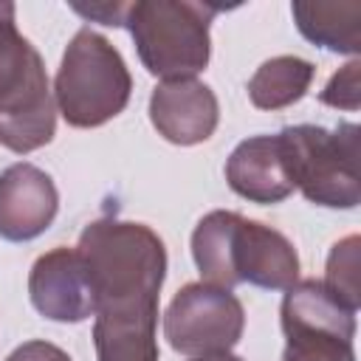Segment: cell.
Listing matches in <instances>:
<instances>
[{
	"label": "cell",
	"mask_w": 361,
	"mask_h": 361,
	"mask_svg": "<svg viewBox=\"0 0 361 361\" xmlns=\"http://www.w3.org/2000/svg\"><path fill=\"white\" fill-rule=\"evenodd\" d=\"M322 285L353 313L358 310L361 288H358V237L355 234L333 245L330 259H327V276Z\"/></svg>",
	"instance_id": "9a60e30c"
},
{
	"label": "cell",
	"mask_w": 361,
	"mask_h": 361,
	"mask_svg": "<svg viewBox=\"0 0 361 361\" xmlns=\"http://www.w3.org/2000/svg\"><path fill=\"white\" fill-rule=\"evenodd\" d=\"M130 90L133 79L121 54L102 34L90 28L76 31L54 90L65 121L73 127H99L124 110Z\"/></svg>",
	"instance_id": "5b68a950"
},
{
	"label": "cell",
	"mask_w": 361,
	"mask_h": 361,
	"mask_svg": "<svg viewBox=\"0 0 361 361\" xmlns=\"http://www.w3.org/2000/svg\"><path fill=\"white\" fill-rule=\"evenodd\" d=\"M6 361H71V358H68V353H62L59 347H54L48 341H25Z\"/></svg>",
	"instance_id": "e0dca14e"
},
{
	"label": "cell",
	"mask_w": 361,
	"mask_h": 361,
	"mask_svg": "<svg viewBox=\"0 0 361 361\" xmlns=\"http://www.w3.org/2000/svg\"><path fill=\"white\" fill-rule=\"evenodd\" d=\"M195 361H243V358H237V355H209V358H195Z\"/></svg>",
	"instance_id": "d6986e66"
},
{
	"label": "cell",
	"mask_w": 361,
	"mask_h": 361,
	"mask_svg": "<svg viewBox=\"0 0 361 361\" xmlns=\"http://www.w3.org/2000/svg\"><path fill=\"white\" fill-rule=\"evenodd\" d=\"M149 118L166 141L200 144L217 127V99L197 79L161 82L149 99Z\"/></svg>",
	"instance_id": "8fae6325"
},
{
	"label": "cell",
	"mask_w": 361,
	"mask_h": 361,
	"mask_svg": "<svg viewBox=\"0 0 361 361\" xmlns=\"http://www.w3.org/2000/svg\"><path fill=\"white\" fill-rule=\"evenodd\" d=\"M73 8L90 20H102L104 25H121L124 23V8L127 3H96V6H82L73 3Z\"/></svg>",
	"instance_id": "ac0fdd59"
},
{
	"label": "cell",
	"mask_w": 361,
	"mask_h": 361,
	"mask_svg": "<svg viewBox=\"0 0 361 361\" xmlns=\"http://www.w3.org/2000/svg\"><path fill=\"white\" fill-rule=\"evenodd\" d=\"M34 307L54 322H82L93 313V288L79 248H54L42 254L28 276Z\"/></svg>",
	"instance_id": "9c48e42d"
},
{
	"label": "cell",
	"mask_w": 361,
	"mask_h": 361,
	"mask_svg": "<svg viewBox=\"0 0 361 361\" xmlns=\"http://www.w3.org/2000/svg\"><path fill=\"white\" fill-rule=\"evenodd\" d=\"M245 313L240 299L209 282H192L180 288L166 307L164 336L172 350L183 355H226L243 336Z\"/></svg>",
	"instance_id": "ba28073f"
},
{
	"label": "cell",
	"mask_w": 361,
	"mask_h": 361,
	"mask_svg": "<svg viewBox=\"0 0 361 361\" xmlns=\"http://www.w3.org/2000/svg\"><path fill=\"white\" fill-rule=\"evenodd\" d=\"M56 110L39 54L14 25V6L0 3V144L31 152L54 138Z\"/></svg>",
	"instance_id": "3957f363"
},
{
	"label": "cell",
	"mask_w": 361,
	"mask_h": 361,
	"mask_svg": "<svg viewBox=\"0 0 361 361\" xmlns=\"http://www.w3.org/2000/svg\"><path fill=\"white\" fill-rule=\"evenodd\" d=\"M313 79V65L299 56H274L248 82V96L259 110H279L305 96Z\"/></svg>",
	"instance_id": "5bb4252c"
},
{
	"label": "cell",
	"mask_w": 361,
	"mask_h": 361,
	"mask_svg": "<svg viewBox=\"0 0 361 361\" xmlns=\"http://www.w3.org/2000/svg\"><path fill=\"white\" fill-rule=\"evenodd\" d=\"M56 186L34 164H14L0 175V237L25 243L56 217Z\"/></svg>",
	"instance_id": "30bf717a"
},
{
	"label": "cell",
	"mask_w": 361,
	"mask_h": 361,
	"mask_svg": "<svg viewBox=\"0 0 361 361\" xmlns=\"http://www.w3.org/2000/svg\"><path fill=\"white\" fill-rule=\"evenodd\" d=\"M192 254L203 282L226 290L240 282L288 290L299 276L293 245L279 231L234 212L206 214L192 234Z\"/></svg>",
	"instance_id": "7a4b0ae2"
},
{
	"label": "cell",
	"mask_w": 361,
	"mask_h": 361,
	"mask_svg": "<svg viewBox=\"0 0 361 361\" xmlns=\"http://www.w3.org/2000/svg\"><path fill=\"white\" fill-rule=\"evenodd\" d=\"M228 186L254 203H276L293 192L279 135H254L228 155Z\"/></svg>",
	"instance_id": "7c38bea8"
},
{
	"label": "cell",
	"mask_w": 361,
	"mask_h": 361,
	"mask_svg": "<svg viewBox=\"0 0 361 361\" xmlns=\"http://www.w3.org/2000/svg\"><path fill=\"white\" fill-rule=\"evenodd\" d=\"M220 6L135 0L124 8V23L135 39L144 68L164 82L192 79L209 62V23Z\"/></svg>",
	"instance_id": "277c9868"
},
{
	"label": "cell",
	"mask_w": 361,
	"mask_h": 361,
	"mask_svg": "<svg viewBox=\"0 0 361 361\" xmlns=\"http://www.w3.org/2000/svg\"><path fill=\"white\" fill-rule=\"evenodd\" d=\"M288 175L310 203L353 209L361 200L358 172V127L338 124L336 130L299 124L279 133Z\"/></svg>",
	"instance_id": "8992f818"
},
{
	"label": "cell",
	"mask_w": 361,
	"mask_h": 361,
	"mask_svg": "<svg viewBox=\"0 0 361 361\" xmlns=\"http://www.w3.org/2000/svg\"><path fill=\"white\" fill-rule=\"evenodd\" d=\"M282 330L288 338L282 361H355V313L316 279L288 288Z\"/></svg>",
	"instance_id": "52a82bcc"
},
{
	"label": "cell",
	"mask_w": 361,
	"mask_h": 361,
	"mask_svg": "<svg viewBox=\"0 0 361 361\" xmlns=\"http://www.w3.org/2000/svg\"><path fill=\"white\" fill-rule=\"evenodd\" d=\"M361 62L353 59L347 62L322 90V102L324 104H333V107H344V110H358L361 104Z\"/></svg>",
	"instance_id": "2e32d148"
},
{
	"label": "cell",
	"mask_w": 361,
	"mask_h": 361,
	"mask_svg": "<svg viewBox=\"0 0 361 361\" xmlns=\"http://www.w3.org/2000/svg\"><path fill=\"white\" fill-rule=\"evenodd\" d=\"M299 31L330 51L355 54L361 48V3H293Z\"/></svg>",
	"instance_id": "4fadbf2b"
},
{
	"label": "cell",
	"mask_w": 361,
	"mask_h": 361,
	"mask_svg": "<svg viewBox=\"0 0 361 361\" xmlns=\"http://www.w3.org/2000/svg\"><path fill=\"white\" fill-rule=\"evenodd\" d=\"M93 288L99 361H158L155 322L166 274L158 234L141 223L96 220L79 237Z\"/></svg>",
	"instance_id": "6da1fadb"
}]
</instances>
